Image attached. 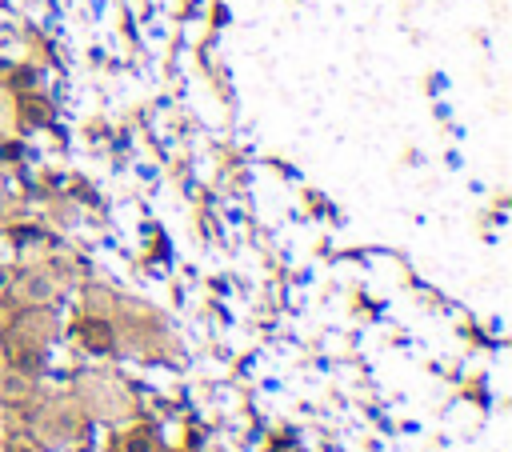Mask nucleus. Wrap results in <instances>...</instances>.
<instances>
[{"label":"nucleus","mask_w":512,"mask_h":452,"mask_svg":"<svg viewBox=\"0 0 512 452\" xmlns=\"http://www.w3.org/2000/svg\"><path fill=\"white\" fill-rule=\"evenodd\" d=\"M0 112H4V104H0Z\"/></svg>","instance_id":"obj_4"},{"label":"nucleus","mask_w":512,"mask_h":452,"mask_svg":"<svg viewBox=\"0 0 512 452\" xmlns=\"http://www.w3.org/2000/svg\"><path fill=\"white\" fill-rule=\"evenodd\" d=\"M124 452H152V440L144 432H132V436H124Z\"/></svg>","instance_id":"obj_3"},{"label":"nucleus","mask_w":512,"mask_h":452,"mask_svg":"<svg viewBox=\"0 0 512 452\" xmlns=\"http://www.w3.org/2000/svg\"><path fill=\"white\" fill-rule=\"evenodd\" d=\"M24 392H28V376L24 372H4L0 376V396L4 400H20Z\"/></svg>","instance_id":"obj_2"},{"label":"nucleus","mask_w":512,"mask_h":452,"mask_svg":"<svg viewBox=\"0 0 512 452\" xmlns=\"http://www.w3.org/2000/svg\"><path fill=\"white\" fill-rule=\"evenodd\" d=\"M52 296H56V280H52V276H28V280H24V300L48 304Z\"/></svg>","instance_id":"obj_1"}]
</instances>
